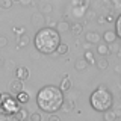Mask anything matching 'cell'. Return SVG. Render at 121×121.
<instances>
[{
	"label": "cell",
	"mask_w": 121,
	"mask_h": 121,
	"mask_svg": "<svg viewBox=\"0 0 121 121\" xmlns=\"http://www.w3.org/2000/svg\"><path fill=\"white\" fill-rule=\"evenodd\" d=\"M36 103L39 106V109H43L44 112L55 113L62 108L64 103V94L58 86L53 85H45L43 86L36 94Z\"/></svg>",
	"instance_id": "1"
},
{
	"label": "cell",
	"mask_w": 121,
	"mask_h": 121,
	"mask_svg": "<svg viewBox=\"0 0 121 121\" xmlns=\"http://www.w3.org/2000/svg\"><path fill=\"white\" fill-rule=\"evenodd\" d=\"M33 44L38 52L44 53V55H50V53L56 52L58 45L60 44V35L56 29L43 27L35 33Z\"/></svg>",
	"instance_id": "2"
},
{
	"label": "cell",
	"mask_w": 121,
	"mask_h": 121,
	"mask_svg": "<svg viewBox=\"0 0 121 121\" xmlns=\"http://www.w3.org/2000/svg\"><path fill=\"white\" fill-rule=\"evenodd\" d=\"M89 103H91V106H92V109L97 111V112L111 111V108L113 104L112 92L106 88V86H98V88L91 94Z\"/></svg>",
	"instance_id": "3"
},
{
	"label": "cell",
	"mask_w": 121,
	"mask_h": 121,
	"mask_svg": "<svg viewBox=\"0 0 121 121\" xmlns=\"http://www.w3.org/2000/svg\"><path fill=\"white\" fill-rule=\"evenodd\" d=\"M20 109V104L17 103L15 97H12L9 92H2L0 95V113L11 117Z\"/></svg>",
	"instance_id": "4"
},
{
	"label": "cell",
	"mask_w": 121,
	"mask_h": 121,
	"mask_svg": "<svg viewBox=\"0 0 121 121\" xmlns=\"http://www.w3.org/2000/svg\"><path fill=\"white\" fill-rule=\"evenodd\" d=\"M27 117H29L27 111L20 108L15 113H12V115H11V118L8 120V121H23V120H27Z\"/></svg>",
	"instance_id": "5"
},
{
	"label": "cell",
	"mask_w": 121,
	"mask_h": 121,
	"mask_svg": "<svg viewBox=\"0 0 121 121\" xmlns=\"http://www.w3.org/2000/svg\"><path fill=\"white\" fill-rule=\"evenodd\" d=\"M15 77H17V80L20 82H24L29 79V70L26 67H18L17 70H15Z\"/></svg>",
	"instance_id": "6"
},
{
	"label": "cell",
	"mask_w": 121,
	"mask_h": 121,
	"mask_svg": "<svg viewBox=\"0 0 121 121\" xmlns=\"http://www.w3.org/2000/svg\"><path fill=\"white\" fill-rule=\"evenodd\" d=\"M9 91H11V95H17L18 92H21L23 91V82H20V80H17V79H15V80H12L9 83Z\"/></svg>",
	"instance_id": "7"
},
{
	"label": "cell",
	"mask_w": 121,
	"mask_h": 121,
	"mask_svg": "<svg viewBox=\"0 0 121 121\" xmlns=\"http://www.w3.org/2000/svg\"><path fill=\"white\" fill-rule=\"evenodd\" d=\"M103 39H104V43H106V44H112V43H115V41H117V35H115V32H113V30H106V32L103 33Z\"/></svg>",
	"instance_id": "8"
},
{
	"label": "cell",
	"mask_w": 121,
	"mask_h": 121,
	"mask_svg": "<svg viewBox=\"0 0 121 121\" xmlns=\"http://www.w3.org/2000/svg\"><path fill=\"white\" fill-rule=\"evenodd\" d=\"M100 38H101V36L98 35L97 32H88V33L85 35V39L88 41L89 44H97L98 41H100Z\"/></svg>",
	"instance_id": "9"
},
{
	"label": "cell",
	"mask_w": 121,
	"mask_h": 121,
	"mask_svg": "<svg viewBox=\"0 0 121 121\" xmlns=\"http://www.w3.org/2000/svg\"><path fill=\"white\" fill-rule=\"evenodd\" d=\"M15 100H17V103H27L29 101V94L26 92V91H21V92H18L17 95H15Z\"/></svg>",
	"instance_id": "10"
},
{
	"label": "cell",
	"mask_w": 121,
	"mask_h": 121,
	"mask_svg": "<svg viewBox=\"0 0 121 121\" xmlns=\"http://www.w3.org/2000/svg\"><path fill=\"white\" fill-rule=\"evenodd\" d=\"M70 88H71V80H70V77H68V76H65V77L62 79V82H60V88L59 89L64 92V91H68Z\"/></svg>",
	"instance_id": "11"
},
{
	"label": "cell",
	"mask_w": 121,
	"mask_h": 121,
	"mask_svg": "<svg viewBox=\"0 0 121 121\" xmlns=\"http://www.w3.org/2000/svg\"><path fill=\"white\" fill-rule=\"evenodd\" d=\"M97 53H98V55H101V56H106V55H109V53H111V50H109L108 44H98Z\"/></svg>",
	"instance_id": "12"
},
{
	"label": "cell",
	"mask_w": 121,
	"mask_h": 121,
	"mask_svg": "<svg viewBox=\"0 0 121 121\" xmlns=\"http://www.w3.org/2000/svg\"><path fill=\"white\" fill-rule=\"evenodd\" d=\"M83 60H85L88 65H94L95 64V58H94V53L92 52H86L85 53V58H83Z\"/></svg>",
	"instance_id": "13"
},
{
	"label": "cell",
	"mask_w": 121,
	"mask_h": 121,
	"mask_svg": "<svg viewBox=\"0 0 121 121\" xmlns=\"http://www.w3.org/2000/svg\"><path fill=\"white\" fill-rule=\"evenodd\" d=\"M103 120L104 121H115L117 120V117H115V112L112 111H106V112H103Z\"/></svg>",
	"instance_id": "14"
},
{
	"label": "cell",
	"mask_w": 121,
	"mask_h": 121,
	"mask_svg": "<svg viewBox=\"0 0 121 121\" xmlns=\"http://www.w3.org/2000/svg\"><path fill=\"white\" fill-rule=\"evenodd\" d=\"M115 35H117V38L118 36H121V15H118V17L115 18Z\"/></svg>",
	"instance_id": "15"
},
{
	"label": "cell",
	"mask_w": 121,
	"mask_h": 121,
	"mask_svg": "<svg viewBox=\"0 0 121 121\" xmlns=\"http://www.w3.org/2000/svg\"><path fill=\"white\" fill-rule=\"evenodd\" d=\"M70 30L74 33V35H80V33L83 32V26H82V24H79V23H76V24L70 26Z\"/></svg>",
	"instance_id": "16"
},
{
	"label": "cell",
	"mask_w": 121,
	"mask_h": 121,
	"mask_svg": "<svg viewBox=\"0 0 121 121\" xmlns=\"http://www.w3.org/2000/svg\"><path fill=\"white\" fill-rule=\"evenodd\" d=\"M52 9H53V8H52V5H50V3H47V2H43V3H41V14H47V12H52Z\"/></svg>",
	"instance_id": "17"
},
{
	"label": "cell",
	"mask_w": 121,
	"mask_h": 121,
	"mask_svg": "<svg viewBox=\"0 0 121 121\" xmlns=\"http://www.w3.org/2000/svg\"><path fill=\"white\" fill-rule=\"evenodd\" d=\"M67 52H68V45L64 44V43H60V44L58 45V48H56L55 53H58V55H65Z\"/></svg>",
	"instance_id": "18"
},
{
	"label": "cell",
	"mask_w": 121,
	"mask_h": 121,
	"mask_svg": "<svg viewBox=\"0 0 121 121\" xmlns=\"http://www.w3.org/2000/svg\"><path fill=\"white\" fill-rule=\"evenodd\" d=\"M29 43V38L26 33H23V35H18V47H21V45H26Z\"/></svg>",
	"instance_id": "19"
},
{
	"label": "cell",
	"mask_w": 121,
	"mask_h": 121,
	"mask_svg": "<svg viewBox=\"0 0 121 121\" xmlns=\"http://www.w3.org/2000/svg\"><path fill=\"white\" fill-rule=\"evenodd\" d=\"M95 64H97V67L100 68V70H106V68L109 67V60H106V59H100V60H95Z\"/></svg>",
	"instance_id": "20"
},
{
	"label": "cell",
	"mask_w": 121,
	"mask_h": 121,
	"mask_svg": "<svg viewBox=\"0 0 121 121\" xmlns=\"http://www.w3.org/2000/svg\"><path fill=\"white\" fill-rule=\"evenodd\" d=\"M12 0H0V8H3V9H9V8H12Z\"/></svg>",
	"instance_id": "21"
},
{
	"label": "cell",
	"mask_w": 121,
	"mask_h": 121,
	"mask_svg": "<svg viewBox=\"0 0 121 121\" xmlns=\"http://www.w3.org/2000/svg\"><path fill=\"white\" fill-rule=\"evenodd\" d=\"M32 21H33V23H44L45 18H44V15L41 14V12H38V14H35V15L32 17Z\"/></svg>",
	"instance_id": "22"
},
{
	"label": "cell",
	"mask_w": 121,
	"mask_h": 121,
	"mask_svg": "<svg viewBox=\"0 0 121 121\" xmlns=\"http://www.w3.org/2000/svg\"><path fill=\"white\" fill-rule=\"evenodd\" d=\"M86 65H88V64H86L83 59H79L77 62H76V70L82 71V70H85V68H86Z\"/></svg>",
	"instance_id": "23"
},
{
	"label": "cell",
	"mask_w": 121,
	"mask_h": 121,
	"mask_svg": "<svg viewBox=\"0 0 121 121\" xmlns=\"http://www.w3.org/2000/svg\"><path fill=\"white\" fill-rule=\"evenodd\" d=\"M58 29L60 30V32H65V30H70V24H68L67 21H60V23H58Z\"/></svg>",
	"instance_id": "24"
},
{
	"label": "cell",
	"mask_w": 121,
	"mask_h": 121,
	"mask_svg": "<svg viewBox=\"0 0 121 121\" xmlns=\"http://www.w3.org/2000/svg\"><path fill=\"white\" fill-rule=\"evenodd\" d=\"M29 121H43V117H41V113L33 112L29 115Z\"/></svg>",
	"instance_id": "25"
},
{
	"label": "cell",
	"mask_w": 121,
	"mask_h": 121,
	"mask_svg": "<svg viewBox=\"0 0 121 121\" xmlns=\"http://www.w3.org/2000/svg\"><path fill=\"white\" fill-rule=\"evenodd\" d=\"M5 45H8V38L3 36V35H0V48L5 47Z\"/></svg>",
	"instance_id": "26"
},
{
	"label": "cell",
	"mask_w": 121,
	"mask_h": 121,
	"mask_svg": "<svg viewBox=\"0 0 121 121\" xmlns=\"http://www.w3.org/2000/svg\"><path fill=\"white\" fill-rule=\"evenodd\" d=\"M104 21H106V23H112V21H113V15H112V14H106V15H104Z\"/></svg>",
	"instance_id": "27"
},
{
	"label": "cell",
	"mask_w": 121,
	"mask_h": 121,
	"mask_svg": "<svg viewBox=\"0 0 121 121\" xmlns=\"http://www.w3.org/2000/svg\"><path fill=\"white\" fill-rule=\"evenodd\" d=\"M12 30H14L15 33H18V35H23V33H26V30L23 29V27H14Z\"/></svg>",
	"instance_id": "28"
},
{
	"label": "cell",
	"mask_w": 121,
	"mask_h": 121,
	"mask_svg": "<svg viewBox=\"0 0 121 121\" xmlns=\"http://www.w3.org/2000/svg\"><path fill=\"white\" fill-rule=\"evenodd\" d=\"M48 121H60V118L58 115H55V113H52V115L48 117Z\"/></svg>",
	"instance_id": "29"
},
{
	"label": "cell",
	"mask_w": 121,
	"mask_h": 121,
	"mask_svg": "<svg viewBox=\"0 0 121 121\" xmlns=\"http://www.w3.org/2000/svg\"><path fill=\"white\" fill-rule=\"evenodd\" d=\"M97 21L100 23V24H104V23H106V21H104V15H100V17H97Z\"/></svg>",
	"instance_id": "30"
},
{
	"label": "cell",
	"mask_w": 121,
	"mask_h": 121,
	"mask_svg": "<svg viewBox=\"0 0 121 121\" xmlns=\"http://www.w3.org/2000/svg\"><path fill=\"white\" fill-rule=\"evenodd\" d=\"M21 5H30V2H27V0H21Z\"/></svg>",
	"instance_id": "31"
},
{
	"label": "cell",
	"mask_w": 121,
	"mask_h": 121,
	"mask_svg": "<svg viewBox=\"0 0 121 121\" xmlns=\"http://www.w3.org/2000/svg\"><path fill=\"white\" fill-rule=\"evenodd\" d=\"M23 121H27V120H23Z\"/></svg>",
	"instance_id": "32"
},
{
	"label": "cell",
	"mask_w": 121,
	"mask_h": 121,
	"mask_svg": "<svg viewBox=\"0 0 121 121\" xmlns=\"http://www.w3.org/2000/svg\"><path fill=\"white\" fill-rule=\"evenodd\" d=\"M3 121H8V120H3Z\"/></svg>",
	"instance_id": "33"
},
{
	"label": "cell",
	"mask_w": 121,
	"mask_h": 121,
	"mask_svg": "<svg viewBox=\"0 0 121 121\" xmlns=\"http://www.w3.org/2000/svg\"><path fill=\"white\" fill-rule=\"evenodd\" d=\"M0 95H2V92H0Z\"/></svg>",
	"instance_id": "34"
}]
</instances>
